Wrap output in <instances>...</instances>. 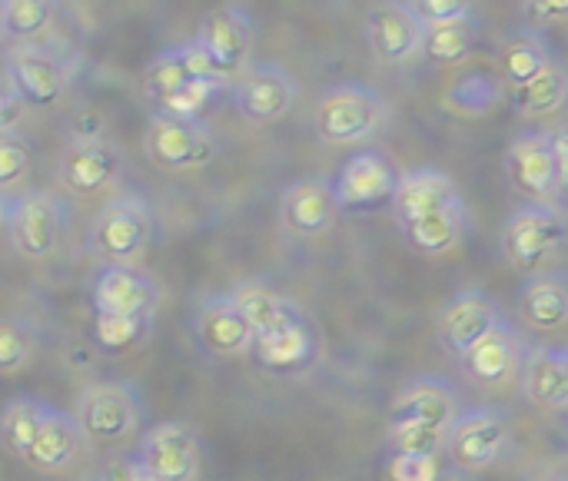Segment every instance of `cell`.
<instances>
[{"mask_svg": "<svg viewBox=\"0 0 568 481\" xmlns=\"http://www.w3.org/2000/svg\"><path fill=\"white\" fill-rule=\"evenodd\" d=\"M0 216L13 253L27 263H43L57 253L67 226V206L50 190L3 193Z\"/></svg>", "mask_w": 568, "mask_h": 481, "instance_id": "cell-1", "label": "cell"}, {"mask_svg": "<svg viewBox=\"0 0 568 481\" xmlns=\"http://www.w3.org/2000/svg\"><path fill=\"white\" fill-rule=\"evenodd\" d=\"M153 239V209L143 196L110 199L90 223L87 253L103 266H136Z\"/></svg>", "mask_w": 568, "mask_h": 481, "instance_id": "cell-2", "label": "cell"}, {"mask_svg": "<svg viewBox=\"0 0 568 481\" xmlns=\"http://www.w3.org/2000/svg\"><path fill=\"white\" fill-rule=\"evenodd\" d=\"M389 120V103L379 90L363 83H339L320 96L316 133L329 146H353L376 136Z\"/></svg>", "mask_w": 568, "mask_h": 481, "instance_id": "cell-3", "label": "cell"}, {"mask_svg": "<svg viewBox=\"0 0 568 481\" xmlns=\"http://www.w3.org/2000/svg\"><path fill=\"white\" fill-rule=\"evenodd\" d=\"M77 422L83 426L90 442L113 446L130 439L143 419H146V402L133 382L123 379H103L87 389H80L77 406H73Z\"/></svg>", "mask_w": 568, "mask_h": 481, "instance_id": "cell-4", "label": "cell"}, {"mask_svg": "<svg viewBox=\"0 0 568 481\" xmlns=\"http://www.w3.org/2000/svg\"><path fill=\"white\" fill-rule=\"evenodd\" d=\"M568 239V216L556 203H526L503 226V253L519 273H542Z\"/></svg>", "mask_w": 568, "mask_h": 481, "instance_id": "cell-5", "label": "cell"}, {"mask_svg": "<svg viewBox=\"0 0 568 481\" xmlns=\"http://www.w3.org/2000/svg\"><path fill=\"white\" fill-rule=\"evenodd\" d=\"M143 153L160 170L186 173L206 166L216 156V136L203 120L153 113L143 130Z\"/></svg>", "mask_w": 568, "mask_h": 481, "instance_id": "cell-6", "label": "cell"}, {"mask_svg": "<svg viewBox=\"0 0 568 481\" xmlns=\"http://www.w3.org/2000/svg\"><path fill=\"white\" fill-rule=\"evenodd\" d=\"M506 446H509V416L503 409L483 406V409H469L459 416V422L449 432L446 456L453 469L479 475L489 465H496Z\"/></svg>", "mask_w": 568, "mask_h": 481, "instance_id": "cell-7", "label": "cell"}, {"mask_svg": "<svg viewBox=\"0 0 568 481\" xmlns=\"http://www.w3.org/2000/svg\"><path fill=\"white\" fill-rule=\"evenodd\" d=\"M123 170V153L106 133H73L60 153V183L77 196H97Z\"/></svg>", "mask_w": 568, "mask_h": 481, "instance_id": "cell-8", "label": "cell"}, {"mask_svg": "<svg viewBox=\"0 0 568 481\" xmlns=\"http://www.w3.org/2000/svg\"><path fill=\"white\" fill-rule=\"evenodd\" d=\"M196 40L206 47L216 73L223 80H233V76H243L246 70V60L253 53V40H256V23L250 17L246 7L240 3H223V7H213L200 30H196Z\"/></svg>", "mask_w": 568, "mask_h": 481, "instance_id": "cell-9", "label": "cell"}, {"mask_svg": "<svg viewBox=\"0 0 568 481\" xmlns=\"http://www.w3.org/2000/svg\"><path fill=\"white\" fill-rule=\"evenodd\" d=\"M300 100V86L280 63H253L233 86V103L243 120L266 126L280 123Z\"/></svg>", "mask_w": 568, "mask_h": 481, "instance_id": "cell-10", "label": "cell"}, {"mask_svg": "<svg viewBox=\"0 0 568 481\" xmlns=\"http://www.w3.org/2000/svg\"><path fill=\"white\" fill-rule=\"evenodd\" d=\"M426 23L409 7V0H379L366 13V40L376 60L383 63H409L423 53Z\"/></svg>", "mask_w": 568, "mask_h": 481, "instance_id": "cell-11", "label": "cell"}, {"mask_svg": "<svg viewBox=\"0 0 568 481\" xmlns=\"http://www.w3.org/2000/svg\"><path fill=\"white\" fill-rule=\"evenodd\" d=\"M399 170L396 163L379 153V150H363L356 156H349L336 176V196L339 206L346 213H363V209H376L383 203L396 199L399 190Z\"/></svg>", "mask_w": 568, "mask_h": 481, "instance_id": "cell-12", "label": "cell"}, {"mask_svg": "<svg viewBox=\"0 0 568 481\" xmlns=\"http://www.w3.org/2000/svg\"><path fill=\"white\" fill-rule=\"evenodd\" d=\"M136 459L156 481H196L200 439L190 422H156L136 449Z\"/></svg>", "mask_w": 568, "mask_h": 481, "instance_id": "cell-13", "label": "cell"}, {"mask_svg": "<svg viewBox=\"0 0 568 481\" xmlns=\"http://www.w3.org/2000/svg\"><path fill=\"white\" fill-rule=\"evenodd\" d=\"M93 316H143L153 319L160 309V283L136 266H100L93 286Z\"/></svg>", "mask_w": 568, "mask_h": 481, "instance_id": "cell-14", "label": "cell"}, {"mask_svg": "<svg viewBox=\"0 0 568 481\" xmlns=\"http://www.w3.org/2000/svg\"><path fill=\"white\" fill-rule=\"evenodd\" d=\"M506 176L529 203H556L559 163L552 133H523L506 153Z\"/></svg>", "mask_w": 568, "mask_h": 481, "instance_id": "cell-15", "label": "cell"}, {"mask_svg": "<svg viewBox=\"0 0 568 481\" xmlns=\"http://www.w3.org/2000/svg\"><path fill=\"white\" fill-rule=\"evenodd\" d=\"M339 213H343V206L336 196V183H329L323 176L296 180L280 196V223L286 233H293L300 239L326 236L336 226Z\"/></svg>", "mask_w": 568, "mask_h": 481, "instance_id": "cell-16", "label": "cell"}, {"mask_svg": "<svg viewBox=\"0 0 568 481\" xmlns=\"http://www.w3.org/2000/svg\"><path fill=\"white\" fill-rule=\"evenodd\" d=\"M7 80L20 90V96L33 106V110H47V106H57L63 96H67V86H70V66L50 53V50H40V47H13L7 50Z\"/></svg>", "mask_w": 568, "mask_h": 481, "instance_id": "cell-17", "label": "cell"}, {"mask_svg": "<svg viewBox=\"0 0 568 481\" xmlns=\"http://www.w3.org/2000/svg\"><path fill=\"white\" fill-rule=\"evenodd\" d=\"M499 323H506L499 303L489 293H483V289H466V293H456L439 309L436 329H439V342L446 346V352L456 356V359H463Z\"/></svg>", "mask_w": 568, "mask_h": 481, "instance_id": "cell-18", "label": "cell"}, {"mask_svg": "<svg viewBox=\"0 0 568 481\" xmlns=\"http://www.w3.org/2000/svg\"><path fill=\"white\" fill-rule=\"evenodd\" d=\"M256 359L266 372L273 376H300L310 372L320 362V332L316 326L303 316V309H296L286 323H280L276 329L256 336Z\"/></svg>", "mask_w": 568, "mask_h": 481, "instance_id": "cell-19", "label": "cell"}, {"mask_svg": "<svg viewBox=\"0 0 568 481\" xmlns=\"http://www.w3.org/2000/svg\"><path fill=\"white\" fill-rule=\"evenodd\" d=\"M526 352H529V346H526L523 332L506 319L486 339H479L459 359V366L469 376V382H476L483 389H503L513 379H519L523 362H526Z\"/></svg>", "mask_w": 568, "mask_h": 481, "instance_id": "cell-20", "label": "cell"}, {"mask_svg": "<svg viewBox=\"0 0 568 481\" xmlns=\"http://www.w3.org/2000/svg\"><path fill=\"white\" fill-rule=\"evenodd\" d=\"M193 336H196L200 349L206 356H216V359H233V356H246V352L256 349V332L240 316L230 293L210 296V299H203L196 306Z\"/></svg>", "mask_w": 568, "mask_h": 481, "instance_id": "cell-21", "label": "cell"}, {"mask_svg": "<svg viewBox=\"0 0 568 481\" xmlns=\"http://www.w3.org/2000/svg\"><path fill=\"white\" fill-rule=\"evenodd\" d=\"M87 442L90 439H87L83 426L77 422V416L73 412H60V409L50 406L23 462L33 472H40V475H60V472H67L80 459Z\"/></svg>", "mask_w": 568, "mask_h": 481, "instance_id": "cell-22", "label": "cell"}, {"mask_svg": "<svg viewBox=\"0 0 568 481\" xmlns=\"http://www.w3.org/2000/svg\"><path fill=\"white\" fill-rule=\"evenodd\" d=\"M523 396L542 412H568V349L566 346H529L523 372Z\"/></svg>", "mask_w": 568, "mask_h": 481, "instance_id": "cell-23", "label": "cell"}, {"mask_svg": "<svg viewBox=\"0 0 568 481\" xmlns=\"http://www.w3.org/2000/svg\"><path fill=\"white\" fill-rule=\"evenodd\" d=\"M459 416L463 412H459L456 386L439 379V376H423V379L399 389V396L393 399V416L389 419H416V422H429V426H439V429L453 432Z\"/></svg>", "mask_w": 568, "mask_h": 481, "instance_id": "cell-24", "label": "cell"}, {"mask_svg": "<svg viewBox=\"0 0 568 481\" xmlns=\"http://www.w3.org/2000/svg\"><path fill=\"white\" fill-rule=\"evenodd\" d=\"M459 203H463V196H459L456 180L443 170L426 166V170L403 173L393 209H396V223H413V219H423L429 213H439V209H449Z\"/></svg>", "mask_w": 568, "mask_h": 481, "instance_id": "cell-25", "label": "cell"}, {"mask_svg": "<svg viewBox=\"0 0 568 481\" xmlns=\"http://www.w3.org/2000/svg\"><path fill=\"white\" fill-rule=\"evenodd\" d=\"M516 306H519L523 323L532 326V329H539V332H559V329H566L568 273H562V269H549V273L526 276Z\"/></svg>", "mask_w": 568, "mask_h": 481, "instance_id": "cell-26", "label": "cell"}, {"mask_svg": "<svg viewBox=\"0 0 568 481\" xmlns=\"http://www.w3.org/2000/svg\"><path fill=\"white\" fill-rule=\"evenodd\" d=\"M466 229H469L466 203L439 209V213H429V216L413 219V223H399L403 239L416 253H423V256H446V253H453L463 243Z\"/></svg>", "mask_w": 568, "mask_h": 481, "instance_id": "cell-27", "label": "cell"}, {"mask_svg": "<svg viewBox=\"0 0 568 481\" xmlns=\"http://www.w3.org/2000/svg\"><path fill=\"white\" fill-rule=\"evenodd\" d=\"M230 299L240 309V316L253 326L256 336L276 329L280 323H286L300 309V306H293V299H286L266 279H243V283H236L230 289Z\"/></svg>", "mask_w": 568, "mask_h": 481, "instance_id": "cell-28", "label": "cell"}, {"mask_svg": "<svg viewBox=\"0 0 568 481\" xmlns=\"http://www.w3.org/2000/svg\"><path fill=\"white\" fill-rule=\"evenodd\" d=\"M503 100H506V80L489 73V70L463 73L443 93V106L453 110L456 116H466V120L489 116L493 110H499Z\"/></svg>", "mask_w": 568, "mask_h": 481, "instance_id": "cell-29", "label": "cell"}, {"mask_svg": "<svg viewBox=\"0 0 568 481\" xmlns=\"http://www.w3.org/2000/svg\"><path fill=\"white\" fill-rule=\"evenodd\" d=\"M556 60L549 40L539 33V30H516L513 37H506L503 43V53H499V63H503V80L519 90L526 86L529 80H536L549 63Z\"/></svg>", "mask_w": 568, "mask_h": 481, "instance_id": "cell-30", "label": "cell"}, {"mask_svg": "<svg viewBox=\"0 0 568 481\" xmlns=\"http://www.w3.org/2000/svg\"><path fill=\"white\" fill-rule=\"evenodd\" d=\"M479 43V23L476 17H459V20H446V23H433L426 30V43H423V57L436 66H463Z\"/></svg>", "mask_w": 568, "mask_h": 481, "instance_id": "cell-31", "label": "cell"}, {"mask_svg": "<svg viewBox=\"0 0 568 481\" xmlns=\"http://www.w3.org/2000/svg\"><path fill=\"white\" fill-rule=\"evenodd\" d=\"M568 103V66L556 57L536 80L513 90V106L519 116H549Z\"/></svg>", "mask_w": 568, "mask_h": 481, "instance_id": "cell-32", "label": "cell"}, {"mask_svg": "<svg viewBox=\"0 0 568 481\" xmlns=\"http://www.w3.org/2000/svg\"><path fill=\"white\" fill-rule=\"evenodd\" d=\"M47 409L50 406L43 399H33V396H17L7 402L3 419H0V436H3V449L13 459H27V452H30V446L43 426Z\"/></svg>", "mask_w": 568, "mask_h": 481, "instance_id": "cell-33", "label": "cell"}, {"mask_svg": "<svg viewBox=\"0 0 568 481\" xmlns=\"http://www.w3.org/2000/svg\"><path fill=\"white\" fill-rule=\"evenodd\" d=\"M449 446V432L429 422L416 419H389L386 449L389 456H419V459H439Z\"/></svg>", "mask_w": 568, "mask_h": 481, "instance_id": "cell-34", "label": "cell"}, {"mask_svg": "<svg viewBox=\"0 0 568 481\" xmlns=\"http://www.w3.org/2000/svg\"><path fill=\"white\" fill-rule=\"evenodd\" d=\"M40 352V329L27 316H7L0 326V372L20 376L27 366H33Z\"/></svg>", "mask_w": 568, "mask_h": 481, "instance_id": "cell-35", "label": "cell"}, {"mask_svg": "<svg viewBox=\"0 0 568 481\" xmlns=\"http://www.w3.org/2000/svg\"><path fill=\"white\" fill-rule=\"evenodd\" d=\"M57 0H0V30L7 40H30L53 23Z\"/></svg>", "mask_w": 568, "mask_h": 481, "instance_id": "cell-36", "label": "cell"}, {"mask_svg": "<svg viewBox=\"0 0 568 481\" xmlns=\"http://www.w3.org/2000/svg\"><path fill=\"white\" fill-rule=\"evenodd\" d=\"M193 76L186 73V63H183V53H180V47H166V50H160L150 63H146V70H143V93L153 100V106L160 103V100H166L170 93H176L180 86H186Z\"/></svg>", "mask_w": 568, "mask_h": 481, "instance_id": "cell-37", "label": "cell"}, {"mask_svg": "<svg viewBox=\"0 0 568 481\" xmlns=\"http://www.w3.org/2000/svg\"><path fill=\"white\" fill-rule=\"evenodd\" d=\"M153 319L143 316H93V329H97V342L106 352H123L130 346H136Z\"/></svg>", "mask_w": 568, "mask_h": 481, "instance_id": "cell-38", "label": "cell"}, {"mask_svg": "<svg viewBox=\"0 0 568 481\" xmlns=\"http://www.w3.org/2000/svg\"><path fill=\"white\" fill-rule=\"evenodd\" d=\"M226 83H213V80H190L186 86H180L176 93H170L166 100L156 103V113L166 116H186V120H200L203 106L223 90Z\"/></svg>", "mask_w": 568, "mask_h": 481, "instance_id": "cell-39", "label": "cell"}, {"mask_svg": "<svg viewBox=\"0 0 568 481\" xmlns=\"http://www.w3.org/2000/svg\"><path fill=\"white\" fill-rule=\"evenodd\" d=\"M30 173V143L20 133H0V190L13 193V186Z\"/></svg>", "mask_w": 568, "mask_h": 481, "instance_id": "cell-40", "label": "cell"}, {"mask_svg": "<svg viewBox=\"0 0 568 481\" xmlns=\"http://www.w3.org/2000/svg\"><path fill=\"white\" fill-rule=\"evenodd\" d=\"M409 7L419 13V20L426 27L446 23V20H459V17L473 13V0H409Z\"/></svg>", "mask_w": 568, "mask_h": 481, "instance_id": "cell-41", "label": "cell"}, {"mask_svg": "<svg viewBox=\"0 0 568 481\" xmlns=\"http://www.w3.org/2000/svg\"><path fill=\"white\" fill-rule=\"evenodd\" d=\"M393 481H439V459L419 456H389Z\"/></svg>", "mask_w": 568, "mask_h": 481, "instance_id": "cell-42", "label": "cell"}, {"mask_svg": "<svg viewBox=\"0 0 568 481\" xmlns=\"http://www.w3.org/2000/svg\"><path fill=\"white\" fill-rule=\"evenodd\" d=\"M180 53H183L186 73H190L193 80H213V83H226V80L216 73V66H213V60H210L206 47H203L196 37H193V40H186V43H180Z\"/></svg>", "mask_w": 568, "mask_h": 481, "instance_id": "cell-43", "label": "cell"}, {"mask_svg": "<svg viewBox=\"0 0 568 481\" xmlns=\"http://www.w3.org/2000/svg\"><path fill=\"white\" fill-rule=\"evenodd\" d=\"M30 103L20 96V90L3 76V90H0V133H17V126L23 123Z\"/></svg>", "mask_w": 568, "mask_h": 481, "instance_id": "cell-44", "label": "cell"}, {"mask_svg": "<svg viewBox=\"0 0 568 481\" xmlns=\"http://www.w3.org/2000/svg\"><path fill=\"white\" fill-rule=\"evenodd\" d=\"M523 10H526V20L536 27L568 20V0H523Z\"/></svg>", "mask_w": 568, "mask_h": 481, "instance_id": "cell-45", "label": "cell"}, {"mask_svg": "<svg viewBox=\"0 0 568 481\" xmlns=\"http://www.w3.org/2000/svg\"><path fill=\"white\" fill-rule=\"evenodd\" d=\"M100 481H156V479L146 472V465H143V462L136 459V452H133V456H123V459L110 462Z\"/></svg>", "mask_w": 568, "mask_h": 481, "instance_id": "cell-46", "label": "cell"}, {"mask_svg": "<svg viewBox=\"0 0 568 481\" xmlns=\"http://www.w3.org/2000/svg\"><path fill=\"white\" fill-rule=\"evenodd\" d=\"M552 143H556V163H559V196L568 199V120L552 130Z\"/></svg>", "mask_w": 568, "mask_h": 481, "instance_id": "cell-47", "label": "cell"}, {"mask_svg": "<svg viewBox=\"0 0 568 481\" xmlns=\"http://www.w3.org/2000/svg\"><path fill=\"white\" fill-rule=\"evenodd\" d=\"M439 481H473V479H469V472H459V469H453V472L439 475Z\"/></svg>", "mask_w": 568, "mask_h": 481, "instance_id": "cell-48", "label": "cell"}]
</instances>
